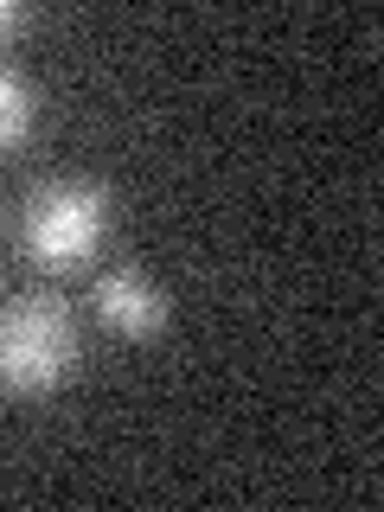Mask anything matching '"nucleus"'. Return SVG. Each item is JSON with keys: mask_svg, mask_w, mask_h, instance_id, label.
<instances>
[{"mask_svg": "<svg viewBox=\"0 0 384 512\" xmlns=\"http://www.w3.org/2000/svg\"><path fill=\"white\" fill-rule=\"evenodd\" d=\"M77 314L52 288H20L0 301V391L52 397L77 372Z\"/></svg>", "mask_w": 384, "mask_h": 512, "instance_id": "obj_1", "label": "nucleus"}, {"mask_svg": "<svg viewBox=\"0 0 384 512\" xmlns=\"http://www.w3.org/2000/svg\"><path fill=\"white\" fill-rule=\"evenodd\" d=\"M109 237V186L90 173H58L26 192L20 212V244L45 276H71L84 269Z\"/></svg>", "mask_w": 384, "mask_h": 512, "instance_id": "obj_2", "label": "nucleus"}, {"mask_svg": "<svg viewBox=\"0 0 384 512\" xmlns=\"http://www.w3.org/2000/svg\"><path fill=\"white\" fill-rule=\"evenodd\" d=\"M90 308H96V320H103L109 333H122V340H154V333L173 320L167 288H160L148 269H135V263L103 269L96 288H90Z\"/></svg>", "mask_w": 384, "mask_h": 512, "instance_id": "obj_3", "label": "nucleus"}, {"mask_svg": "<svg viewBox=\"0 0 384 512\" xmlns=\"http://www.w3.org/2000/svg\"><path fill=\"white\" fill-rule=\"evenodd\" d=\"M32 116H39V103H32L26 71L0 58V148H20V141L32 135Z\"/></svg>", "mask_w": 384, "mask_h": 512, "instance_id": "obj_4", "label": "nucleus"}, {"mask_svg": "<svg viewBox=\"0 0 384 512\" xmlns=\"http://www.w3.org/2000/svg\"><path fill=\"white\" fill-rule=\"evenodd\" d=\"M20 26H26V7H20V0H0V45H7Z\"/></svg>", "mask_w": 384, "mask_h": 512, "instance_id": "obj_5", "label": "nucleus"}]
</instances>
